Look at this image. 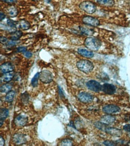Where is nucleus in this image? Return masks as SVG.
I'll return each instance as SVG.
<instances>
[{"mask_svg":"<svg viewBox=\"0 0 130 146\" xmlns=\"http://www.w3.org/2000/svg\"><path fill=\"white\" fill-rule=\"evenodd\" d=\"M123 130H125V131L130 132V125L129 124L125 125V126H123Z\"/></svg>","mask_w":130,"mask_h":146,"instance_id":"nucleus-33","label":"nucleus"},{"mask_svg":"<svg viewBox=\"0 0 130 146\" xmlns=\"http://www.w3.org/2000/svg\"><path fill=\"white\" fill-rule=\"evenodd\" d=\"M15 96V92L14 91H10L7 92L6 96L5 97V99L8 103H11L13 101Z\"/></svg>","mask_w":130,"mask_h":146,"instance_id":"nucleus-22","label":"nucleus"},{"mask_svg":"<svg viewBox=\"0 0 130 146\" xmlns=\"http://www.w3.org/2000/svg\"><path fill=\"white\" fill-rule=\"evenodd\" d=\"M12 88V84L7 83L6 84L2 85L0 88L1 93H7L9 91H11V89Z\"/></svg>","mask_w":130,"mask_h":146,"instance_id":"nucleus-21","label":"nucleus"},{"mask_svg":"<svg viewBox=\"0 0 130 146\" xmlns=\"http://www.w3.org/2000/svg\"><path fill=\"white\" fill-rule=\"evenodd\" d=\"M80 9L88 14H92L95 12L97 7L95 4L89 1H84L82 2L79 5Z\"/></svg>","mask_w":130,"mask_h":146,"instance_id":"nucleus-3","label":"nucleus"},{"mask_svg":"<svg viewBox=\"0 0 130 146\" xmlns=\"http://www.w3.org/2000/svg\"><path fill=\"white\" fill-rule=\"evenodd\" d=\"M96 1L99 4L104 6L112 7L115 4L114 0H96Z\"/></svg>","mask_w":130,"mask_h":146,"instance_id":"nucleus-18","label":"nucleus"},{"mask_svg":"<svg viewBox=\"0 0 130 146\" xmlns=\"http://www.w3.org/2000/svg\"><path fill=\"white\" fill-rule=\"evenodd\" d=\"M84 44L86 48L92 51H97L100 49L101 46V41L95 37H88L86 38Z\"/></svg>","mask_w":130,"mask_h":146,"instance_id":"nucleus-1","label":"nucleus"},{"mask_svg":"<svg viewBox=\"0 0 130 146\" xmlns=\"http://www.w3.org/2000/svg\"><path fill=\"white\" fill-rule=\"evenodd\" d=\"M53 75L48 70H43L40 73V79L44 83H49L53 80Z\"/></svg>","mask_w":130,"mask_h":146,"instance_id":"nucleus-5","label":"nucleus"},{"mask_svg":"<svg viewBox=\"0 0 130 146\" xmlns=\"http://www.w3.org/2000/svg\"><path fill=\"white\" fill-rule=\"evenodd\" d=\"M7 25L11 28H16V24H15V22L10 19H7Z\"/></svg>","mask_w":130,"mask_h":146,"instance_id":"nucleus-27","label":"nucleus"},{"mask_svg":"<svg viewBox=\"0 0 130 146\" xmlns=\"http://www.w3.org/2000/svg\"><path fill=\"white\" fill-rule=\"evenodd\" d=\"M103 111L107 114H115L120 112L121 109L116 105L109 104L104 105L103 107Z\"/></svg>","mask_w":130,"mask_h":146,"instance_id":"nucleus-6","label":"nucleus"},{"mask_svg":"<svg viewBox=\"0 0 130 146\" xmlns=\"http://www.w3.org/2000/svg\"><path fill=\"white\" fill-rule=\"evenodd\" d=\"M45 1H46V2H47V3H49L50 2V0H45Z\"/></svg>","mask_w":130,"mask_h":146,"instance_id":"nucleus-37","label":"nucleus"},{"mask_svg":"<svg viewBox=\"0 0 130 146\" xmlns=\"http://www.w3.org/2000/svg\"><path fill=\"white\" fill-rule=\"evenodd\" d=\"M7 12L9 16L12 17V18H14V17H16L18 15V10L15 6H13V5H11V6L8 7L7 10Z\"/></svg>","mask_w":130,"mask_h":146,"instance_id":"nucleus-17","label":"nucleus"},{"mask_svg":"<svg viewBox=\"0 0 130 146\" xmlns=\"http://www.w3.org/2000/svg\"><path fill=\"white\" fill-rule=\"evenodd\" d=\"M2 1L5 3L9 4H13L17 2V0H2Z\"/></svg>","mask_w":130,"mask_h":146,"instance_id":"nucleus-30","label":"nucleus"},{"mask_svg":"<svg viewBox=\"0 0 130 146\" xmlns=\"http://www.w3.org/2000/svg\"><path fill=\"white\" fill-rule=\"evenodd\" d=\"M19 26L22 30H27L30 28L31 25L30 24V22L28 21H27L25 19H22L19 21Z\"/></svg>","mask_w":130,"mask_h":146,"instance_id":"nucleus-20","label":"nucleus"},{"mask_svg":"<svg viewBox=\"0 0 130 146\" xmlns=\"http://www.w3.org/2000/svg\"><path fill=\"white\" fill-rule=\"evenodd\" d=\"M86 86L89 90L95 92H99L102 90V86L101 85V84L94 80L88 81L86 83Z\"/></svg>","mask_w":130,"mask_h":146,"instance_id":"nucleus-8","label":"nucleus"},{"mask_svg":"<svg viewBox=\"0 0 130 146\" xmlns=\"http://www.w3.org/2000/svg\"><path fill=\"white\" fill-rule=\"evenodd\" d=\"M59 94L61 95V97H64V95L63 92V91H62V89H61V88L60 87H59Z\"/></svg>","mask_w":130,"mask_h":146,"instance_id":"nucleus-36","label":"nucleus"},{"mask_svg":"<svg viewBox=\"0 0 130 146\" xmlns=\"http://www.w3.org/2000/svg\"><path fill=\"white\" fill-rule=\"evenodd\" d=\"M0 145H1V146H3V145H4V144H5V141H4V138H3V137L2 136H1L0 137Z\"/></svg>","mask_w":130,"mask_h":146,"instance_id":"nucleus-35","label":"nucleus"},{"mask_svg":"<svg viewBox=\"0 0 130 146\" xmlns=\"http://www.w3.org/2000/svg\"><path fill=\"white\" fill-rule=\"evenodd\" d=\"M80 28H81L80 30L82 31V32L85 35H88V36L92 35L93 33L94 32V30H92L91 29H89V28H86V27L81 26Z\"/></svg>","mask_w":130,"mask_h":146,"instance_id":"nucleus-24","label":"nucleus"},{"mask_svg":"<svg viewBox=\"0 0 130 146\" xmlns=\"http://www.w3.org/2000/svg\"><path fill=\"white\" fill-rule=\"evenodd\" d=\"M9 111L7 109H1V113H0V126H2L4 120L9 116Z\"/></svg>","mask_w":130,"mask_h":146,"instance_id":"nucleus-16","label":"nucleus"},{"mask_svg":"<svg viewBox=\"0 0 130 146\" xmlns=\"http://www.w3.org/2000/svg\"><path fill=\"white\" fill-rule=\"evenodd\" d=\"M14 122L16 126H24L28 122V117L24 115H19L15 118Z\"/></svg>","mask_w":130,"mask_h":146,"instance_id":"nucleus-10","label":"nucleus"},{"mask_svg":"<svg viewBox=\"0 0 130 146\" xmlns=\"http://www.w3.org/2000/svg\"><path fill=\"white\" fill-rule=\"evenodd\" d=\"M104 132L114 136H120L122 134V131H121L120 130L108 126H107Z\"/></svg>","mask_w":130,"mask_h":146,"instance_id":"nucleus-13","label":"nucleus"},{"mask_svg":"<svg viewBox=\"0 0 130 146\" xmlns=\"http://www.w3.org/2000/svg\"><path fill=\"white\" fill-rule=\"evenodd\" d=\"M77 98L78 99L83 103H91L94 99V97L92 95L91 93L86 92H82L79 93L77 95Z\"/></svg>","mask_w":130,"mask_h":146,"instance_id":"nucleus-7","label":"nucleus"},{"mask_svg":"<svg viewBox=\"0 0 130 146\" xmlns=\"http://www.w3.org/2000/svg\"><path fill=\"white\" fill-rule=\"evenodd\" d=\"M77 52L79 55L82 56V57H86L88 58H91L94 56V53L92 52H91V50H89L83 49V48L78 49Z\"/></svg>","mask_w":130,"mask_h":146,"instance_id":"nucleus-14","label":"nucleus"},{"mask_svg":"<svg viewBox=\"0 0 130 146\" xmlns=\"http://www.w3.org/2000/svg\"><path fill=\"white\" fill-rule=\"evenodd\" d=\"M103 144L106 145H110V146H114V145H116V143L114 141H108V140H107V141H105Z\"/></svg>","mask_w":130,"mask_h":146,"instance_id":"nucleus-28","label":"nucleus"},{"mask_svg":"<svg viewBox=\"0 0 130 146\" xmlns=\"http://www.w3.org/2000/svg\"><path fill=\"white\" fill-rule=\"evenodd\" d=\"M0 41H1V43L2 44H6L7 42L8 41V39L6 37L1 36V38H0Z\"/></svg>","mask_w":130,"mask_h":146,"instance_id":"nucleus-31","label":"nucleus"},{"mask_svg":"<svg viewBox=\"0 0 130 146\" xmlns=\"http://www.w3.org/2000/svg\"><path fill=\"white\" fill-rule=\"evenodd\" d=\"M15 68L13 65L10 62H5L2 64L0 66V70L3 74H5L10 72H12L14 70Z\"/></svg>","mask_w":130,"mask_h":146,"instance_id":"nucleus-11","label":"nucleus"},{"mask_svg":"<svg viewBox=\"0 0 130 146\" xmlns=\"http://www.w3.org/2000/svg\"><path fill=\"white\" fill-rule=\"evenodd\" d=\"M26 48L24 46H20L17 48V52H20V53H25V52H26Z\"/></svg>","mask_w":130,"mask_h":146,"instance_id":"nucleus-29","label":"nucleus"},{"mask_svg":"<svg viewBox=\"0 0 130 146\" xmlns=\"http://www.w3.org/2000/svg\"><path fill=\"white\" fill-rule=\"evenodd\" d=\"M22 32L21 31H15V32H12L11 34V37H10V39L11 40L13 41H17L22 36Z\"/></svg>","mask_w":130,"mask_h":146,"instance_id":"nucleus-19","label":"nucleus"},{"mask_svg":"<svg viewBox=\"0 0 130 146\" xmlns=\"http://www.w3.org/2000/svg\"><path fill=\"white\" fill-rule=\"evenodd\" d=\"M24 55L25 56V57H26V58H30L32 57V53H31V52H29V51H26V52H25L24 53Z\"/></svg>","mask_w":130,"mask_h":146,"instance_id":"nucleus-32","label":"nucleus"},{"mask_svg":"<svg viewBox=\"0 0 130 146\" xmlns=\"http://www.w3.org/2000/svg\"><path fill=\"white\" fill-rule=\"evenodd\" d=\"M116 87L109 83H105L102 86V91L106 94L113 95L116 92Z\"/></svg>","mask_w":130,"mask_h":146,"instance_id":"nucleus-9","label":"nucleus"},{"mask_svg":"<svg viewBox=\"0 0 130 146\" xmlns=\"http://www.w3.org/2000/svg\"><path fill=\"white\" fill-rule=\"evenodd\" d=\"M77 68L84 73H89L94 69V65L92 62L86 59H82L77 62Z\"/></svg>","mask_w":130,"mask_h":146,"instance_id":"nucleus-2","label":"nucleus"},{"mask_svg":"<svg viewBox=\"0 0 130 146\" xmlns=\"http://www.w3.org/2000/svg\"><path fill=\"white\" fill-rule=\"evenodd\" d=\"M32 1H38V0H32Z\"/></svg>","mask_w":130,"mask_h":146,"instance_id":"nucleus-38","label":"nucleus"},{"mask_svg":"<svg viewBox=\"0 0 130 146\" xmlns=\"http://www.w3.org/2000/svg\"><path fill=\"white\" fill-rule=\"evenodd\" d=\"M13 141L16 144H22L26 142V139L24 135L16 134L13 137Z\"/></svg>","mask_w":130,"mask_h":146,"instance_id":"nucleus-12","label":"nucleus"},{"mask_svg":"<svg viewBox=\"0 0 130 146\" xmlns=\"http://www.w3.org/2000/svg\"><path fill=\"white\" fill-rule=\"evenodd\" d=\"M14 76H15L14 72H10L8 73H5L3 77V80L5 82L9 83L13 79Z\"/></svg>","mask_w":130,"mask_h":146,"instance_id":"nucleus-23","label":"nucleus"},{"mask_svg":"<svg viewBox=\"0 0 130 146\" xmlns=\"http://www.w3.org/2000/svg\"><path fill=\"white\" fill-rule=\"evenodd\" d=\"M39 78H40V72H37V74H36L34 77L32 78V79L31 80V85L33 87H36L37 86Z\"/></svg>","mask_w":130,"mask_h":146,"instance_id":"nucleus-25","label":"nucleus"},{"mask_svg":"<svg viewBox=\"0 0 130 146\" xmlns=\"http://www.w3.org/2000/svg\"><path fill=\"white\" fill-rule=\"evenodd\" d=\"M115 120H116L115 117L114 116H112L110 114L103 116L101 119V122L107 125L111 124V123H114Z\"/></svg>","mask_w":130,"mask_h":146,"instance_id":"nucleus-15","label":"nucleus"},{"mask_svg":"<svg viewBox=\"0 0 130 146\" xmlns=\"http://www.w3.org/2000/svg\"><path fill=\"white\" fill-rule=\"evenodd\" d=\"M61 145H73V142L71 139L69 138H65L63 139L60 143Z\"/></svg>","mask_w":130,"mask_h":146,"instance_id":"nucleus-26","label":"nucleus"},{"mask_svg":"<svg viewBox=\"0 0 130 146\" xmlns=\"http://www.w3.org/2000/svg\"><path fill=\"white\" fill-rule=\"evenodd\" d=\"M0 16H1V17H0V20L2 21L3 20H4L5 18V15L4 14V13H3L2 12H1V13H0Z\"/></svg>","mask_w":130,"mask_h":146,"instance_id":"nucleus-34","label":"nucleus"},{"mask_svg":"<svg viewBox=\"0 0 130 146\" xmlns=\"http://www.w3.org/2000/svg\"><path fill=\"white\" fill-rule=\"evenodd\" d=\"M82 22L84 24L94 27L98 26L100 24V22L98 19L90 16H86L83 17L82 19Z\"/></svg>","mask_w":130,"mask_h":146,"instance_id":"nucleus-4","label":"nucleus"}]
</instances>
